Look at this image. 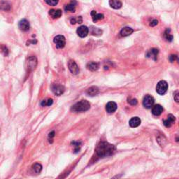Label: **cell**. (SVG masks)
Here are the masks:
<instances>
[{
    "label": "cell",
    "mask_w": 179,
    "mask_h": 179,
    "mask_svg": "<svg viewBox=\"0 0 179 179\" xmlns=\"http://www.w3.org/2000/svg\"><path fill=\"white\" fill-rule=\"evenodd\" d=\"M99 89H98L97 87L92 86L87 89L86 92L88 95L93 97V96H95L97 95V94H99Z\"/></svg>",
    "instance_id": "ffe728a7"
},
{
    "label": "cell",
    "mask_w": 179,
    "mask_h": 179,
    "mask_svg": "<svg viewBox=\"0 0 179 179\" xmlns=\"http://www.w3.org/2000/svg\"><path fill=\"white\" fill-rule=\"evenodd\" d=\"M158 53V50L156 49V48H152V49H150V51L148 52L147 54H146V56H147L148 58L153 59L154 60H156Z\"/></svg>",
    "instance_id": "5bb4252c"
},
{
    "label": "cell",
    "mask_w": 179,
    "mask_h": 179,
    "mask_svg": "<svg viewBox=\"0 0 179 179\" xmlns=\"http://www.w3.org/2000/svg\"><path fill=\"white\" fill-rule=\"evenodd\" d=\"M53 42L56 44V46L58 48H64L66 44L65 37L62 35L56 36V37L54 38V39H53Z\"/></svg>",
    "instance_id": "277c9868"
},
{
    "label": "cell",
    "mask_w": 179,
    "mask_h": 179,
    "mask_svg": "<svg viewBox=\"0 0 179 179\" xmlns=\"http://www.w3.org/2000/svg\"><path fill=\"white\" fill-rule=\"evenodd\" d=\"M162 112H163V108H162V106L160 104L155 105L153 107V109H152V113H153L154 116H160L162 114Z\"/></svg>",
    "instance_id": "9a60e30c"
},
{
    "label": "cell",
    "mask_w": 179,
    "mask_h": 179,
    "mask_svg": "<svg viewBox=\"0 0 179 179\" xmlns=\"http://www.w3.org/2000/svg\"><path fill=\"white\" fill-rule=\"evenodd\" d=\"M90 108V104L88 102V101H87V100H81V101L75 104L71 107V110L75 113L85 112L88 111Z\"/></svg>",
    "instance_id": "7a4b0ae2"
},
{
    "label": "cell",
    "mask_w": 179,
    "mask_h": 179,
    "mask_svg": "<svg viewBox=\"0 0 179 179\" xmlns=\"http://www.w3.org/2000/svg\"><path fill=\"white\" fill-rule=\"evenodd\" d=\"M154 103H155V100H154L153 97L149 95V94H147L144 97V100H143V105L145 108L150 109L153 106Z\"/></svg>",
    "instance_id": "5b68a950"
},
{
    "label": "cell",
    "mask_w": 179,
    "mask_h": 179,
    "mask_svg": "<svg viewBox=\"0 0 179 179\" xmlns=\"http://www.w3.org/2000/svg\"><path fill=\"white\" fill-rule=\"evenodd\" d=\"M128 102L131 105H137V99H128Z\"/></svg>",
    "instance_id": "f1b7e54d"
},
{
    "label": "cell",
    "mask_w": 179,
    "mask_h": 179,
    "mask_svg": "<svg viewBox=\"0 0 179 179\" xmlns=\"http://www.w3.org/2000/svg\"><path fill=\"white\" fill-rule=\"evenodd\" d=\"M18 27L21 31L27 32L30 30V23L26 19H23L18 23Z\"/></svg>",
    "instance_id": "30bf717a"
},
{
    "label": "cell",
    "mask_w": 179,
    "mask_h": 179,
    "mask_svg": "<svg viewBox=\"0 0 179 179\" xmlns=\"http://www.w3.org/2000/svg\"><path fill=\"white\" fill-rule=\"evenodd\" d=\"M87 69L91 71H95L99 69V64L95 62H90L87 64Z\"/></svg>",
    "instance_id": "44dd1931"
},
{
    "label": "cell",
    "mask_w": 179,
    "mask_h": 179,
    "mask_svg": "<svg viewBox=\"0 0 179 179\" xmlns=\"http://www.w3.org/2000/svg\"><path fill=\"white\" fill-rule=\"evenodd\" d=\"M109 5L114 9H119L122 7V2L120 0H109Z\"/></svg>",
    "instance_id": "e0dca14e"
},
{
    "label": "cell",
    "mask_w": 179,
    "mask_h": 179,
    "mask_svg": "<svg viewBox=\"0 0 179 179\" xmlns=\"http://www.w3.org/2000/svg\"><path fill=\"white\" fill-rule=\"evenodd\" d=\"M45 1L50 6H56L58 3V0H45Z\"/></svg>",
    "instance_id": "83f0119b"
},
{
    "label": "cell",
    "mask_w": 179,
    "mask_h": 179,
    "mask_svg": "<svg viewBox=\"0 0 179 179\" xmlns=\"http://www.w3.org/2000/svg\"><path fill=\"white\" fill-rule=\"evenodd\" d=\"M62 11L60 10V9H58V10L51 9V10L49 11V15L54 19L59 18H60L61 16H62Z\"/></svg>",
    "instance_id": "ac0fdd59"
},
{
    "label": "cell",
    "mask_w": 179,
    "mask_h": 179,
    "mask_svg": "<svg viewBox=\"0 0 179 179\" xmlns=\"http://www.w3.org/2000/svg\"><path fill=\"white\" fill-rule=\"evenodd\" d=\"M51 90L54 93L55 95L60 96L62 94H63L64 92V87L63 85H60V84L55 83L51 85Z\"/></svg>",
    "instance_id": "8992f818"
},
{
    "label": "cell",
    "mask_w": 179,
    "mask_h": 179,
    "mask_svg": "<svg viewBox=\"0 0 179 179\" xmlns=\"http://www.w3.org/2000/svg\"><path fill=\"white\" fill-rule=\"evenodd\" d=\"M37 65V60L35 56H31L28 58L27 62V68L29 71H32L35 69Z\"/></svg>",
    "instance_id": "52a82bcc"
},
{
    "label": "cell",
    "mask_w": 179,
    "mask_h": 179,
    "mask_svg": "<svg viewBox=\"0 0 179 179\" xmlns=\"http://www.w3.org/2000/svg\"><path fill=\"white\" fill-rule=\"evenodd\" d=\"M77 2L75 0H72L69 4L66 5L64 6V10L66 11H70V12H75L76 11V7Z\"/></svg>",
    "instance_id": "4fadbf2b"
},
{
    "label": "cell",
    "mask_w": 179,
    "mask_h": 179,
    "mask_svg": "<svg viewBox=\"0 0 179 179\" xmlns=\"http://www.w3.org/2000/svg\"><path fill=\"white\" fill-rule=\"evenodd\" d=\"M115 146L105 141H101L96 148L97 155L100 157H104L113 155L115 153Z\"/></svg>",
    "instance_id": "6da1fadb"
},
{
    "label": "cell",
    "mask_w": 179,
    "mask_h": 179,
    "mask_svg": "<svg viewBox=\"0 0 179 179\" xmlns=\"http://www.w3.org/2000/svg\"><path fill=\"white\" fill-rule=\"evenodd\" d=\"M72 144L74 145V147H75V149H74L75 153H78V152L80 150V142H76V141H74V142H72Z\"/></svg>",
    "instance_id": "4316f807"
},
{
    "label": "cell",
    "mask_w": 179,
    "mask_h": 179,
    "mask_svg": "<svg viewBox=\"0 0 179 179\" xmlns=\"http://www.w3.org/2000/svg\"><path fill=\"white\" fill-rule=\"evenodd\" d=\"M116 109H117V104L114 101H109L106 106V110L109 113H113L116 111Z\"/></svg>",
    "instance_id": "8fae6325"
},
{
    "label": "cell",
    "mask_w": 179,
    "mask_h": 179,
    "mask_svg": "<svg viewBox=\"0 0 179 179\" xmlns=\"http://www.w3.org/2000/svg\"><path fill=\"white\" fill-rule=\"evenodd\" d=\"M77 34L81 38H84V37H87L89 33V29L86 26H80L77 29Z\"/></svg>",
    "instance_id": "9c48e42d"
},
{
    "label": "cell",
    "mask_w": 179,
    "mask_h": 179,
    "mask_svg": "<svg viewBox=\"0 0 179 179\" xmlns=\"http://www.w3.org/2000/svg\"><path fill=\"white\" fill-rule=\"evenodd\" d=\"M168 90V84L165 80H160L157 84L156 92L160 95H163L165 94Z\"/></svg>",
    "instance_id": "3957f363"
},
{
    "label": "cell",
    "mask_w": 179,
    "mask_h": 179,
    "mask_svg": "<svg viewBox=\"0 0 179 179\" xmlns=\"http://www.w3.org/2000/svg\"><path fill=\"white\" fill-rule=\"evenodd\" d=\"M129 124L131 128H137L141 124V119L138 117H134L129 122Z\"/></svg>",
    "instance_id": "2e32d148"
},
{
    "label": "cell",
    "mask_w": 179,
    "mask_h": 179,
    "mask_svg": "<svg viewBox=\"0 0 179 179\" xmlns=\"http://www.w3.org/2000/svg\"><path fill=\"white\" fill-rule=\"evenodd\" d=\"M177 59V56L176 55H171V56H170V58H169V60L171 61V62H174L175 61V60H176Z\"/></svg>",
    "instance_id": "4dcf8cb0"
},
{
    "label": "cell",
    "mask_w": 179,
    "mask_h": 179,
    "mask_svg": "<svg viewBox=\"0 0 179 179\" xmlns=\"http://www.w3.org/2000/svg\"><path fill=\"white\" fill-rule=\"evenodd\" d=\"M71 24L74 25L76 23H81L83 22V19H82L81 16H77V17H73L70 19Z\"/></svg>",
    "instance_id": "603a6c76"
},
{
    "label": "cell",
    "mask_w": 179,
    "mask_h": 179,
    "mask_svg": "<svg viewBox=\"0 0 179 179\" xmlns=\"http://www.w3.org/2000/svg\"><path fill=\"white\" fill-rule=\"evenodd\" d=\"M68 67H69V71H71V74L76 75L79 73V68L77 64L74 60H69L68 62Z\"/></svg>",
    "instance_id": "ba28073f"
},
{
    "label": "cell",
    "mask_w": 179,
    "mask_h": 179,
    "mask_svg": "<svg viewBox=\"0 0 179 179\" xmlns=\"http://www.w3.org/2000/svg\"><path fill=\"white\" fill-rule=\"evenodd\" d=\"M32 169H33L34 171H35L36 173H39L42 170V164L39 163H36L32 166Z\"/></svg>",
    "instance_id": "cb8c5ba5"
},
{
    "label": "cell",
    "mask_w": 179,
    "mask_h": 179,
    "mask_svg": "<svg viewBox=\"0 0 179 179\" xmlns=\"http://www.w3.org/2000/svg\"><path fill=\"white\" fill-rule=\"evenodd\" d=\"M134 32V30L132 29L131 27H125L123 28L121 31V35L122 37H128V36L130 35Z\"/></svg>",
    "instance_id": "d6986e66"
},
{
    "label": "cell",
    "mask_w": 179,
    "mask_h": 179,
    "mask_svg": "<svg viewBox=\"0 0 179 179\" xmlns=\"http://www.w3.org/2000/svg\"><path fill=\"white\" fill-rule=\"evenodd\" d=\"M54 137H55V132L54 131L51 132V133L49 134V138H51V139H52V138Z\"/></svg>",
    "instance_id": "d6a6232c"
},
{
    "label": "cell",
    "mask_w": 179,
    "mask_h": 179,
    "mask_svg": "<svg viewBox=\"0 0 179 179\" xmlns=\"http://www.w3.org/2000/svg\"><path fill=\"white\" fill-rule=\"evenodd\" d=\"M91 15H92V20L94 22H97V20H102L104 16L103 14L101 13H97V12L95 11H92V13H91Z\"/></svg>",
    "instance_id": "7402d4cb"
},
{
    "label": "cell",
    "mask_w": 179,
    "mask_h": 179,
    "mask_svg": "<svg viewBox=\"0 0 179 179\" xmlns=\"http://www.w3.org/2000/svg\"><path fill=\"white\" fill-rule=\"evenodd\" d=\"M169 30H166V32H164V37H165V39H166L167 41H169V42H171L173 39V36L171 35H170L169 33Z\"/></svg>",
    "instance_id": "484cf974"
},
{
    "label": "cell",
    "mask_w": 179,
    "mask_h": 179,
    "mask_svg": "<svg viewBox=\"0 0 179 179\" xmlns=\"http://www.w3.org/2000/svg\"><path fill=\"white\" fill-rule=\"evenodd\" d=\"M157 24H158V21H157V20H152L151 23H150V25L151 27H155L156 26Z\"/></svg>",
    "instance_id": "f546056e"
},
{
    "label": "cell",
    "mask_w": 179,
    "mask_h": 179,
    "mask_svg": "<svg viewBox=\"0 0 179 179\" xmlns=\"http://www.w3.org/2000/svg\"><path fill=\"white\" fill-rule=\"evenodd\" d=\"M174 99H175V101L178 103V92H176V94L174 95Z\"/></svg>",
    "instance_id": "1f68e13d"
},
{
    "label": "cell",
    "mask_w": 179,
    "mask_h": 179,
    "mask_svg": "<svg viewBox=\"0 0 179 179\" xmlns=\"http://www.w3.org/2000/svg\"><path fill=\"white\" fill-rule=\"evenodd\" d=\"M175 121H176V118L173 115H171V114H169V115L167 116V119L164 121V126H165L166 128H170V127L174 123Z\"/></svg>",
    "instance_id": "7c38bea8"
},
{
    "label": "cell",
    "mask_w": 179,
    "mask_h": 179,
    "mask_svg": "<svg viewBox=\"0 0 179 179\" xmlns=\"http://www.w3.org/2000/svg\"><path fill=\"white\" fill-rule=\"evenodd\" d=\"M53 100L52 99H48V100H43L42 102L41 103V105L42 106H51L53 104Z\"/></svg>",
    "instance_id": "d4e9b609"
}]
</instances>
